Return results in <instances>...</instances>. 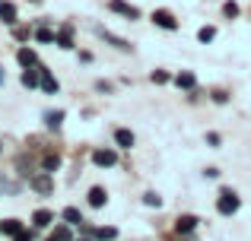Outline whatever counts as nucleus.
I'll return each instance as SVG.
<instances>
[{
    "mask_svg": "<svg viewBox=\"0 0 251 241\" xmlns=\"http://www.w3.org/2000/svg\"><path fill=\"white\" fill-rule=\"evenodd\" d=\"M216 210H220L223 216H232V213L239 210V197H235V191L223 187V191H220V200H216Z\"/></svg>",
    "mask_w": 251,
    "mask_h": 241,
    "instance_id": "f257e3e1",
    "label": "nucleus"
},
{
    "mask_svg": "<svg viewBox=\"0 0 251 241\" xmlns=\"http://www.w3.org/2000/svg\"><path fill=\"white\" fill-rule=\"evenodd\" d=\"M153 22L159 25V29H166V32H175L178 29V19L172 16L169 10H153Z\"/></svg>",
    "mask_w": 251,
    "mask_h": 241,
    "instance_id": "f03ea898",
    "label": "nucleus"
},
{
    "mask_svg": "<svg viewBox=\"0 0 251 241\" xmlns=\"http://www.w3.org/2000/svg\"><path fill=\"white\" fill-rule=\"evenodd\" d=\"M108 10L118 13V16H124V19H140V10H137V6H130V3H124V0H111Z\"/></svg>",
    "mask_w": 251,
    "mask_h": 241,
    "instance_id": "7ed1b4c3",
    "label": "nucleus"
},
{
    "mask_svg": "<svg viewBox=\"0 0 251 241\" xmlns=\"http://www.w3.org/2000/svg\"><path fill=\"white\" fill-rule=\"evenodd\" d=\"M29 187H32V191H38V194H51V172L32 175V178H29Z\"/></svg>",
    "mask_w": 251,
    "mask_h": 241,
    "instance_id": "20e7f679",
    "label": "nucleus"
},
{
    "mask_svg": "<svg viewBox=\"0 0 251 241\" xmlns=\"http://www.w3.org/2000/svg\"><path fill=\"white\" fill-rule=\"evenodd\" d=\"M92 162H96L99 168H111L118 162V153L115 149H96V153H92Z\"/></svg>",
    "mask_w": 251,
    "mask_h": 241,
    "instance_id": "39448f33",
    "label": "nucleus"
},
{
    "mask_svg": "<svg viewBox=\"0 0 251 241\" xmlns=\"http://www.w3.org/2000/svg\"><path fill=\"white\" fill-rule=\"evenodd\" d=\"M197 222H201L197 216H178L175 219V232H178V235H188V232L197 229Z\"/></svg>",
    "mask_w": 251,
    "mask_h": 241,
    "instance_id": "423d86ee",
    "label": "nucleus"
},
{
    "mask_svg": "<svg viewBox=\"0 0 251 241\" xmlns=\"http://www.w3.org/2000/svg\"><path fill=\"white\" fill-rule=\"evenodd\" d=\"M38 83H42V67H25L23 70V86L32 89V86H38Z\"/></svg>",
    "mask_w": 251,
    "mask_h": 241,
    "instance_id": "0eeeda50",
    "label": "nucleus"
},
{
    "mask_svg": "<svg viewBox=\"0 0 251 241\" xmlns=\"http://www.w3.org/2000/svg\"><path fill=\"white\" fill-rule=\"evenodd\" d=\"M32 222H35V229H48V225L54 222V213H51V210H35Z\"/></svg>",
    "mask_w": 251,
    "mask_h": 241,
    "instance_id": "6e6552de",
    "label": "nucleus"
},
{
    "mask_svg": "<svg viewBox=\"0 0 251 241\" xmlns=\"http://www.w3.org/2000/svg\"><path fill=\"white\" fill-rule=\"evenodd\" d=\"M16 61L23 64V67H38V57H35V51H32V48H19L16 51Z\"/></svg>",
    "mask_w": 251,
    "mask_h": 241,
    "instance_id": "1a4fd4ad",
    "label": "nucleus"
},
{
    "mask_svg": "<svg viewBox=\"0 0 251 241\" xmlns=\"http://www.w3.org/2000/svg\"><path fill=\"white\" fill-rule=\"evenodd\" d=\"M175 86H178V89H194V86H197V76L191 73V70H181V73L175 76Z\"/></svg>",
    "mask_w": 251,
    "mask_h": 241,
    "instance_id": "9d476101",
    "label": "nucleus"
},
{
    "mask_svg": "<svg viewBox=\"0 0 251 241\" xmlns=\"http://www.w3.org/2000/svg\"><path fill=\"white\" fill-rule=\"evenodd\" d=\"M61 216H64V222H67V225H86V219H83V213H80V210H76V206H67V210H64V213H61Z\"/></svg>",
    "mask_w": 251,
    "mask_h": 241,
    "instance_id": "9b49d317",
    "label": "nucleus"
},
{
    "mask_svg": "<svg viewBox=\"0 0 251 241\" xmlns=\"http://www.w3.org/2000/svg\"><path fill=\"white\" fill-rule=\"evenodd\" d=\"M57 48H64V51H67V48H74V29H70V25H64V29L61 32H57Z\"/></svg>",
    "mask_w": 251,
    "mask_h": 241,
    "instance_id": "f8f14e48",
    "label": "nucleus"
},
{
    "mask_svg": "<svg viewBox=\"0 0 251 241\" xmlns=\"http://www.w3.org/2000/svg\"><path fill=\"white\" fill-rule=\"evenodd\" d=\"M57 168H61V155H57V153H45V159H42V172H51V175H54Z\"/></svg>",
    "mask_w": 251,
    "mask_h": 241,
    "instance_id": "ddd939ff",
    "label": "nucleus"
},
{
    "mask_svg": "<svg viewBox=\"0 0 251 241\" xmlns=\"http://www.w3.org/2000/svg\"><path fill=\"white\" fill-rule=\"evenodd\" d=\"M115 143H118V146H121V149H130V146H134V133H130L127 127L115 130Z\"/></svg>",
    "mask_w": 251,
    "mask_h": 241,
    "instance_id": "4468645a",
    "label": "nucleus"
},
{
    "mask_svg": "<svg viewBox=\"0 0 251 241\" xmlns=\"http://www.w3.org/2000/svg\"><path fill=\"white\" fill-rule=\"evenodd\" d=\"M99 35H102V38H105V42H108V44H115V48H118V51H130V44H127V42H124V38H118V35H111V32H105V29H99Z\"/></svg>",
    "mask_w": 251,
    "mask_h": 241,
    "instance_id": "2eb2a0df",
    "label": "nucleus"
},
{
    "mask_svg": "<svg viewBox=\"0 0 251 241\" xmlns=\"http://www.w3.org/2000/svg\"><path fill=\"white\" fill-rule=\"evenodd\" d=\"M0 229H3V235H13V238H16L19 232H23V222H19V219H3V222H0Z\"/></svg>",
    "mask_w": 251,
    "mask_h": 241,
    "instance_id": "dca6fc26",
    "label": "nucleus"
},
{
    "mask_svg": "<svg viewBox=\"0 0 251 241\" xmlns=\"http://www.w3.org/2000/svg\"><path fill=\"white\" fill-rule=\"evenodd\" d=\"M0 19H3L6 25H16V6L13 3H0Z\"/></svg>",
    "mask_w": 251,
    "mask_h": 241,
    "instance_id": "f3484780",
    "label": "nucleus"
},
{
    "mask_svg": "<svg viewBox=\"0 0 251 241\" xmlns=\"http://www.w3.org/2000/svg\"><path fill=\"white\" fill-rule=\"evenodd\" d=\"M105 200H108L105 187H92L89 191V206H105Z\"/></svg>",
    "mask_w": 251,
    "mask_h": 241,
    "instance_id": "a211bd4d",
    "label": "nucleus"
},
{
    "mask_svg": "<svg viewBox=\"0 0 251 241\" xmlns=\"http://www.w3.org/2000/svg\"><path fill=\"white\" fill-rule=\"evenodd\" d=\"M45 124H48L51 130H57L64 124V111H45Z\"/></svg>",
    "mask_w": 251,
    "mask_h": 241,
    "instance_id": "6ab92c4d",
    "label": "nucleus"
},
{
    "mask_svg": "<svg viewBox=\"0 0 251 241\" xmlns=\"http://www.w3.org/2000/svg\"><path fill=\"white\" fill-rule=\"evenodd\" d=\"M42 89H45V92H57V80L45 67H42Z\"/></svg>",
    "mask_w": 251,
    "mask_h": 241,
    "instance_id": "aec40b11",
    "label": "nucleus"
},
{
    "mask_svg": "<svg viewBox=\"0 0 251 241\" xmlns=\"http://www.w3.org/2000/svg\"><path fill=\"white\" fill-rule=\"evenodd\" d=\"M96 238H99V241H115V238H118V229L102 225V229H96Z\"/></svg>",
    "mask_w": 251,
    "mask_h": 241,
    "instance_id": "412c9836",
    "label": "nucleus"
},
{
    "mask_svg": "<svg viewBox=\"0 0 251 241\" xmlns=\"http://www.w3.org/2000/svg\"><path fill=\"white\" fill-rule=\"evenodd\" d=\"M35 42H42V44H51V42H57V35L51 29H38L35 32Z\"/></svg>",
    "mask_w": 251,
    "mask_h": 241,
    "instance_id": "4be33fe9",
    "label": "nucleus"
},
{
    "mask_svg": "<svg viewBox=\"0 0 251 241\" xmlns=\"http://www.w3.org/2000/svg\"><path fill=\"white\" fill-rule=\"evenodd\" d=\"M197 38H201L203 44H207V42H213V38H216V29H213V25H203V29L197 32Z\"/></svg>",
    "mask_w": 251,
    "mask_h": 241,
    "instance_id": "5701e85b",
    "label": "nucleus"
},
{
    "mask_svg": "<svg viewBox=\"0 0 251 241\" xmlns=\"http://www.w3.org/2000/svg\"><path fill=\"white\" fill-rule=\"evenodd\" d=\"M223 13H226L229 19H235V16H239V3H235V0H229V3H223Z\"/></svg>",
    "mask_w": 251,
    "mask_h": 241,
    "instance_id": "b1692460",
    "label": "nucleus"
},
{
    "mask_svg": "<svg viewBox=\"0 0 251 241\" xmlns=\"http://www.w3.org/2000/svg\"><path fill=\"white\" fill-rule=\"evenodd\" d=\"M143 203H147V206H162V197L150 191V194H143Z\"/></svg>",
    "mask_w": 251,
    "mask_h": 241,
    "instance_id": "393cba45",
    "label": "nucleus"
},
{
    "mask_svg": "<svg viewBox=\"0 0 251 241\" xmlns=\"http://www.w3.org/2000/svg\"><path fill=\"white\" fill-rule=\"evenodd\" d=\"M54 238L57 241H70V229H67V225H57V229H54Z\"/></svg>",
    "mask_w": 251,
    "mask_h": 241,
    "instance_id": "a878e982",
    "label": "nucleus"
},
{
    "mask_svg": "<svg viewBox=\"0 0 251 241\" xmlns=\"http://www.w3.org/2000/svg\"><path fill=\"white\" fill-rule=\"evenodd\" d=\"M172 80V76L166 73V70H156V73H153V83H159V86H162V83H169Z\"/></svg>",
    "mask_w": 251,
    "mask_h": 241,
    "instance_id": "bb28decb",
    "label": "nucleus"
},
{
    "mask_svg": "<svg viewBox=\"0 0 251 241\" xmlns=\"http://www.w3.org/2000/svg\"><path fill=\"white\" fill-rule=\"evenodd\" d=\"M16 241H35V232H19Z\"/></svg>",
    "mask_w": 251,
    "mask_h": 241,
    "instance_id": "cd10ccee",
    "label": "nucleus"
},
{
    "mask_svg": "<svg viewBox=\"0 0 251 241\" xmlns=\"http://www.w3.org/2000/svg\"><path fill=\"white\" fill-rule=\"evenodd\" d=\"M213 102H220V105H226V102H229V95H226V92H213Z\"/></svg>",
    "mask_w": 251,
    "mask_h": 241,
    "instance_id": "c85d7f7f",
    "label": "nucleus"
},
{
    "mask_svg": "<svg viewBox=\"0 0 251 241\" xmlns=\"http://www.w3.org/2000/svg\"><path fill=\"white\" fill-rule=\"evenodd\" d=\"M207 143L210 146H220V133H207Z\"/></svg>",
    "mask_w": 251,
    "mask_h": 241,
    "instance_id": "c756f323",
    "label": "nucleus"
},
{
    "mask_svg": "<svg viewBox=\"0 0 251 241\" xmlns=\"http://www.w3.org/2000/svg\"><path fill=\"white\" fill-rule=\"evenodd\" d=\"M0 86H3V67H0Z\"/></svg>",
    "mask_w": 251,
    "mask_h": 241,
    "instance_id": "7c9ffc66",
    "label": "nucleus"
},
{
    "mask_svg": "<svg viewBox=\"0 0 251 241\" xmlns=\"http://www.w3.org/2000/svg\"><path fill=\"white\" fill-rule=\"evenodd\" d=\"M32 3H42V0H32Z\"/></svg>",
    "mask_w": 251,
    "mask_h": 241,
    "instance_id": "2f4dec72",
    "label": "nucleus"
},
{
    "mask_svg": "<svg viewBox=\"0 0 251 241\" xmlns=\"http://www.w3.org/2000/svg\"><path fill=\"white\" fill-rule=\"evenodd\" d=\"M48 241H57V238H48Z\"/></svg>",
    "mask_w": 251,
    "mask_h": 241,
    "instance_id": "473e14b6",
    "label": "nucleus"
},
{
    "mask_svg": "<svg viewBox=\"0 0 251 241\" xmlns=\"http://www.w3.org/2000/svg\"><path fill=\"white\" fill-rule=\"evenodd\" d=\"M80 241H86V238H80Z\"/></svg>",
    "mask_w": 251,
    "mask_h": 241,
    "instance_id": "72a5a7b5",
    "label": "nucleus"
},
{
    "mask_svg": "<svg viewBox=\"0 0 251 241\" xmlns=\"http://www.w3.org/2000/svg\"><path fill=\"white\" fill-rule=\"evenodd\" d=\"M0 232H3V229H0Z\"/></svg>",
    "mask_w": 251,
    "mask_h": 241,
    "instance_id": "f704fd0d",
    "label": "nucleus"
}]
</instances>
